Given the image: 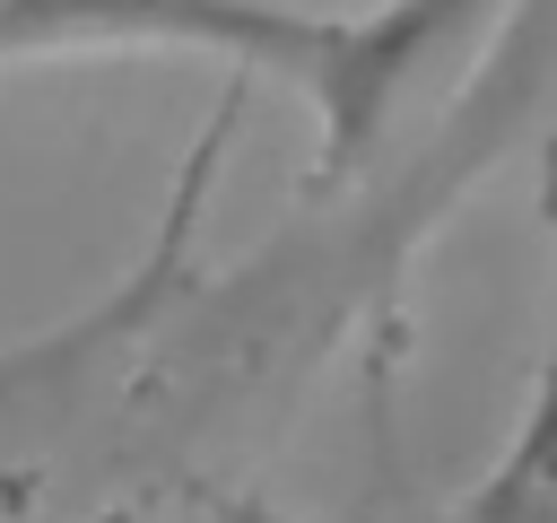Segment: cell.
<instances>
[{
	"mask_svg": "<svg viewBox=\"0 0 557 523\" xmlns=\"http://www.w3.org/2000/svg\"><path fill=\"white\" fill-rule=\"evenodd\" d=\"M418 523H557V479H531L496 453L470 497H453L444 514H418Z\"/></svg>",
	"mask_w": 557,
	"mask_h": 523,
	"instance_id": "7a4b0ae2",
	"label": "cell"
},
{
	"mask_svg": "<svg viewBox=\"0 0 557 523\" xmlns=\"http://www.w3.org/2000/svg\"><path fill=\"white\" fill-rule=\"evenodd\" d=\"M513 0H0V70L9 61H87V52H183L226 61L235 78H278L313 113V192L357 183L392 131L444 96L453 78L505 52Z\"/></svg>",
	"mask_w": 557,
	"mask_h": 523,
	"instance_id": "6da1fadb",
	"label": "cell"
},
{
	"mask_svg": "<svg viewBox=\"0 0 557 523\" xmlns=\"http://www.w3.org/2000/svg\"><path fill=\"white\" fill-rule=\"evenodd\" d=\"M218 523H287V514L261 506V497H218Z\"/></svg>",
	"mask_w": 557,
	"mask_h": 523,
	"instance_id": "277c9868",
	"label": "cell"
},
{
	"mask_svg": "<svg viewBox=\"0 0 557 523\" xmlns=\"http://www.w3.org/2000/svg\"><path fill=\"white\" fill-rule=\"evenodd\" d=\"M505 462H522V471L557 479V305H548V340H540V384H531V401H522V427H513Z\"/></svg>",
	"mask_w": 557,
	"mask_h": 523,
	"instance_id": "3957f363",
	"label": "cell"
}]
</instances>
